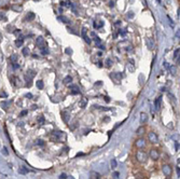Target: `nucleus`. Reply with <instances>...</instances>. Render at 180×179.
<instances>
[{
  "label": "nucleus",
  "mask_w": 180,
  "mask_h": 179,
  "mask_svg": "<svg viewBox=\"0 0 180 179\" xmlns=\"http://www.w3.org/2000/svg\"><path fill=\"white\" fill-rule=\"evenodd\" d=\"M180 57V49H178V50L175 51V53H174V60H178V58Z\"/></svg>",
  "instance_id": "obj_23"
},
{
  "label": "nucleus",
  "mask_w": 180,
  "mask_h": 179,
  "mask_svg": "<svg viewBox=\"0 0 180 179\" xmlns=\"http://www.w3.org/2000/svg\"><path fill=\"white\" fill-rule=\"evenodd\" d=\"M26 96H27V97H29V98H32V94H27Z\"/></svg>",
  "instance_id": "obj_45"
},
{
  "label": "nucleus",
  "mask_w": 180,
  "mask_h": 179,
  "mask_svg": "<svg viewBox=\"0 0 180 179\" xmlns=\"http://www.w3.org/2000/svg\"><path fill=\"white\" fill-rule=\"evenodd\" d=\"M67 178V176H66V174H62L60 176V179H66Z\"/></svg>",
  "instance_id": "obj_40"
},
{
  "label": "nucleus",
  "mask_w": 180,
  "mask_h": 179,
  "mask_svg": "<svg viewBox=\"0 0 180 179\" xmlns=\"http://www.w3.org/2000/svg\"><path fill=\"white\" fill-rule=\"evenodd\" d=\"M66 53H67V54H70V55H71V54H72V50L68 47V49H66Z\"/></svg>",
  "instance_id": "obj_37"
},
{
  "label": "nucleus",
  "mask_w": 180,
  "mask_h": 179,
  "mask_svg": "<svg viewBox=\"0 0 180 179\" xmlns=\"http://www.w3.org/2000/svg\"><path fill=\"white\" fill-rule=\"evenodd\" d=\"M146 133V129H145V126H140L138 129H137V132H136V134L138 136H142L143 134Z\"/></svg>",
  "instance_id": "obj_13"
},
{
  "label": "nucleus",
  "mask_w": 180,
  "mask_h": 179,
  "mask_svg": "<svg viewBox=\"0 0 180 179\" xmlns=\"http://www.w3.org/2000/svg\"><path fill=\"white\" fill-rule=\"evenodd\" d=\"M149 157H150L151 160L158 161L160 159V152H158V149H151L150 152H149Z\"/></svg>",
  "instance_id": "obj_5"
},
{
  "label": "nucleus",
  "mask_w": 180,
  "mask_h": 179,
  "mask_svg": "<svg viewBox=\"0 0 180 179\" xmlns=\"http://www.w3.org/2000/svg\"><path fill=\"white\" fill-rule=\"evenodd\" d=\"M146 146H147V140H146L143 137H140V138L136 139L135 147L137 148V149H140V150H142L143 148H146Z\"/></svg>",
  "instance_id": "obj_3"
},
{
  "label": "nucleus",
  "mask_w": 180,
  "mask_h": 179,
  "mask_svg": "<svg viewBox=\"0 0 180 179\" xmlns=\"http://www.w3.org/2000/svg\"><path fill=\"white\" fill-rule=\"evenodd\" d=\"M3 153L6 154H6H8V151H6V147L3 148Z\"/></svg>",
  "instance_id": "obj_43"
},
{
  "label": "nucleus",
  "mask_w": 180,
  "mask_h": 179,
  "mask_svg": "<svg viewBox=\"0 0 180 179\" xmlns=\"http://www.w3.org/2000/svg\"><path fill=\"white\" fill-rule=\"evenodd\" d=\"M36 44H37V47H40V49H44L45 47V41L44 39L42 37H37V39H36Z\"/></svg>",
  "instance_id": "obj_6"
},
{
  "label": "nucleus",
  "mask_w": 180,
  "mask_h": 179,
  "mask_svg": "<svg viewBox=\"0 0 180 179\" xmlns=\"http://www.w3.org/2000/svg\"><path fill=\"white\" fill-rule=\"evenodd\" d=\"M86 104H87V99H86L85 97H82L81 99H80L79 106H80L81 108H85V107H86Z\"/></svg>",
  "instance_id": "obj_11"
},
{
  "label": "nucleus",
  "mask_w": 180,
  "mask_h": 179,
  "mask_svg": "<svg viewBox=\"0 0 180 179\" xmlns=\"http://www.w3.org/2000/svg\"><path fill=\"white\" fill-rule=\"evenodd\" d=\"M147 121H148V114L145 112H141L140 113V123L141 124H145Z\"/></svg>",
  "instance_id": "obj_9"
},
{
  "label": "nucleus",
  "mask_w": 180,
  "mask_h": 179,
  "mask_svg": "<svg viewBox=\"0 0 180 179\" xmlns=\"http://www.w3.org/2000/svg\"><path fill=\"white\" fill-rule=\"evenodd\" d=\"M176 172H177V176L180 177V167H176Z\"/></svg>",
  "instance_id": "obj_39"
},
{
  "label": "nucleus",
  "mask_w": 180,
  "mask_h": 179,
  "mask_svg": "<svg viewBox=\"0 0 180 179\" xmlns=\"http://www.w3.org/2000/svg\"><path fill=\"white\" fill-rule=\"evenodd\" d=\"M22 53H23V55H25V56H27V55H29V53H30V51H29L28 47H23Z\"/></svg>",
  "instance_id": "obj_24"
},
{
  "label": "nucleus",
  "mask_w": 180,
  "mask_h": 179,
  "mask_svg": "<svg viewBox=\"0 0 180 179\" xmlns=\"http://www.w3.org/2000/svg\"><path fill=\"white\" fill-rule=\"evenodd\" d=\"M62 119L64 120V122L66 123V124H68V123H69V120H70V113L68 112V111H64V112L62 113Z\"/></svg>",
  "instance_id": "obj_8"
},
{
  "label": "nucleus",
  "mask_w": 180,
  "mask_h": 179,
  "mask_svg": "<svg viewBox=\"0 0 180 179\" xmlns=\"http://www.w3.org/2000/svg\"><path fill=\"white\" fill-rule=\"evenodd\" d=\"M112 177H113L114 179H118L119 178V173H118V172H114V173L112 174Z\"/></svg>",
  "instance_id": "obj_36"
},
{
  "label": "nucleus",
  "mask_w": 180,
  "mask_h": 179,
  "mask_svg": "<svg viewBox=\"0 0 180 179\" xmlns=\"http://www.w3.org/2000/svg\"><path fill=\"white\" fill-rule=\"evenodd\" d=\"M147 47H148L149 50H154L155 41L153 40L152 38H148V39H147Z\"/></svg>",
  "instance_id": "obj_7"
},
{
  "label": "nucleus",
  "mask_w": 180,
  "mask_h": 179,
  "mask_svg": "<svg viewBox=\"0 0 180 179\" xmlns=\"http://www.w3.org/2000/svg\"><path fill=\"white\" fill-rule=\"evenodd\" d=\"M10 60H11L13 64L16 63V60H17V55H16V54H13V55H11V57H10Z\"/></svg>",
  "instance_id": "obj_28"
},
{
  "label": "nucleus",
  "mask_w": 180,
  "mask_h": 179,
  "mask_svg": "<svg viewBox=\"0 0 180 179\" xmlns=\"http://www.w3.org/2000/svg\"><path fill=\"white\" fill-rule=\"evenodd\" d=\"M15 45L17 47H22V45H23V39H17V40L15 41Z\"/></svg>",
  "instance_id": "obj_29"
},
{
  "label": "nucleus",
  "mask_w": 180,
  "mask_h": 179,
  "mask_svg": "<svg viewBox=\"0 0 180 179\" xmlns=\"http://www.w3.org/2000/svg\"><path fill=\"white\" fill-rule=\"evenodd\" d=\"M58 19H60V22H63V23H68L69 21H68V19L67 17H65V16H60L58 17Z\"/></svg>",
  "instance_id": "obj_30"
},
{
  "label": "nucleus",
  "mask_w": 180,
  "mask_h": 179,
  "mask_svg": "<svg viewBox=\"0 0 180 179\" xmlns=\"http://www.w3.org/2000/svg\"><path fill=\"white\" fill-rule=\"evenodd\" d=\"M118 163H117V160L115 159H112V160L110 161V167L112 168V170H114L115 167H117Z\"/></svg>",
  "instance_id": "obj_19"
},
{
  "label": "nucleus",
  "mask_w": 180,
  "mask_h": 179,
  "mask_svg": "<svg viewBox=\"0 0 180 179\" xmlns=\"http://www.w3.org/2000/svg\"><path fill=\"white\" fill-rule=\"evenodd\" d=\"M71 81H72V78L70 75H67L66 78L64 79V83L65 84H69V83H71Z\"/></svg>",
  "instance_id": "obj_21"
},
{
  "label": "nucleus",
  "mask_w": 180,
  "mask_h": 179,
  "mask_svg": "<svg viewBox=\"0 0 180 179\" xmlns=\"http://www.w3.org/2000/svg\"><path fill=\"white\" fill-rule=\"evenodd\" d=\"M169 72H171V75H177V67H176V66H171V67H169Z\"/></svg>",
  "instance_id": "obj_15"
},
{
  "label": "nucleus",
  "mask_w": 180,
  "mask_h": 179,
  "mask_svg": "<svg viewBox=\"0 0 180 179\" xmlns=\"http://www.w3.org/2000/svg\"><path fill=\"white\" fill-rule=\"evenodd\" d=\"M42 54H47V53H49V50H47V49H45V47H44V49H42Z\"/></svg>",
  "instance_id": "obj_38"
},
{
  "label": "nucleus",
  "mask_w": 180,
  "mask_h": 179,
  "mask_svg": "<svg viewBox=\"0 0 180 179\" xmlns=\"http://www.w3.org/2000/svg\"><path fill=\"white\" fill-rule=\"evenodd\" d=\"M103 25H104V23L101 22V21H97V22L94 23L95 28H100V27H103Z\"/></svg>",
  "instance_id": "obj_20"
},
{
  "label": "nucleus",
  "mask_w": 180,
  "mask_h": 179,
  "mask_svg": "<svg viewBox=\"0 0 180 179\" xmlns=\"http://www.w3.org/2000/svg\"><path fill=\"white\" fill-rule=\"evenodd\" d=\"M177 62H178V64H179V66H180V57H179V58H178Z\"/></svg>",
  "instance_id": "obj_47"
},
{
  "label": "nucleus",
  "mask_w": 180,
  "mask_h": 179,
  "mask_svg": "<svg viewBox=\"0 0 180 179\" xmlns=\"http://www.w3.org/2000/svg\"><path fill=\"white\" fill-rule=\"evenodd\" d=\"M154 105H155V109H156V110H160V109H161V98L158 97V99H155Z\"/></svg>",
  "instance_id": "obj_16"
},
{
  "label": "nucleus",
  "mask_w": 180,
  "mask_h": 179,
  "mask_svg": "<svg viewBox=\"0 0 180 179\" xmlns=\"http://www.w3.org/2000/svg\"><path fill=\"white\" fill-rule=\"evenodd\" d=\"M114 78L117 79L118 81H120L121 79L123 78V75H122V73H121V72H115V73H114V75H113Z\"/></svg>",
  "instance_id": "obj_22"
},
{
  "label": "nucleus",
  "mask_w": 180,
  "mask_h": 179,
  "mask_svg": "<svg viewBox=\"0 0 180 179\" xmlns=\"http://www.w3.org/2000/svg\"><path fill=\"white\" fill-rule=\"evenodd\" d=\"M111 65H112V60H106V67H111Z\"/></svg>",
  "instance_id": "obj_33"
},
{
  "label": "nucleus",
  "mask_w": 180,
  "mask_h": 179,
  "mask_svg": "<svg viewBox=\"0 0 180 179\" xmlns=\"http://www.w3.org/2000/svg\"><path fill=\"white\" fill-rule=\"evenodd\" d=\"M164 67H165V68H168V69H169V67H171V66L168 65V63H164Z\"/></svg>",
  "instance_id": "obj_42"
},
{
  "label": "nucleus",
  "mask_w": 180,
  "mask_h": 179,
  "mask_svg": "<svg viewBox=\"0 0 180 179\" xmlns=\"http://www.w3.org/2000/svg\"><path fill=\"white\" fill-rule=\"evenodd\" d=\"M34 19H35V14L32 12H28V14L26 15V19H27L28 22H30V21H32Z\"/></svg>",
  "instance_id": "obj_17"
},
{
  "label": "nucleus",
  "mask_w": 180,
  "mask_h": 179,
  "mask_svg": "<svg viewBox=\"0 0 180 179\" xmlns=\"http://www.w3.org/2000/svg\"><path fill=\"white\" fill-rule=\"evenodd\" d=\"M38 122L40 123V124H43V123H44V118H43V116H39Z\"/></svg>",
  "instance_id": "obj_34"
},
{
  "label": "nucleus",
  "mask_w": 180,
  "mask_h": 179,
  "mask_svg": "<svg viewBox=\"0 0 180 179\" xmlns=\"http://www.w3.org/2000/svg\"><path fill=\"white\" fill-rule=\"evenodd\" d=\"M70 90H71V93H72V94H78V93H79L80 88H78L77 85L72 84V85H70Z\"/></svg>",
  "instance_id": "obj_12"
},
{
  "label": "nucleus",
  "mask_w": 180,
  "mask_h": 179,
  "mask_svg": "<svg viewBox=\"0 0 180 179\" xmlns=\"http://www.w3.org/2000/svg\"><path fill=\"white\" fill-rule=\"evenodd\" d=\"M11 9H12L14 12H21L23 10V6H19V4H13V6H11Z\"/></svg>",
  "instance_id": "obj_10"
},
{
  "label": "nucleus",
  "mask_w": 180,
  "mask_h": 179,
  "mask_svg": "<svg viewBox=\"0 0 180 179\" xmlns=\"http://www.w3.org/2000/svg\"><path fill=\"white\" fill-rule=\"evenodd\" d=\"M82 36H83V38H84V40H85L87 43H91V39L87 37V35H86V28L82 29Z\"/></svg>",
  "instance_id": "obj_14"
},
{
  "label": "nucleus",
  "mask_w": 180,
  "mask_h": 179,
  "mask_svg": "<svg viewBox=\"0 0 180 179\" xmlns=\"http://www.w3.org/2000/svg\"><path fill=\"white\" fill-rule=\"evenodd\" d=\"M168 97H169V101L173 103V104H176V99H175L174 97V95H171V94H168Z\"/></svg>",
  "instance_id": "obj_31"
},
{
  "label": "nucleus",
  "mask_w": 180,
  "mask_h": 179,
  "mask_svg": "<svg viewBox=\"0 0 180 179\" xmlns=\"http://www.w3.org/2000/svg\"><path fill=\"white\" fill-rule=\"evenodd\" d=\"M25 80H26V82H27V86H30V85H32V78H30L29 75H25Z\"/></svg>",
  "instance_id": "obj_26"
},
{
  "label": "nucleus",
  "mask_w": 180,
  "mask_h": 179,
  "mask_svg": "<svg viewBox=\"0 0 180 179\" xmlns=\"http://www.w3.org/2000/svg\"><path fill=\"white\" fill-rule=\"evenodd\" d=\"M36 144H38V146H43V144H44V142L41 140V139H38V140L36 142Z\"/></svg>",
  "instance_id": "obj_32"
},
{
  "label": "nucleus",
  "mask_w": 180,
  "mask_h": 179,
  "mask_svg": "<svg viewBox=\"0 0 180 179\" xmlns=\"http://www.w3.org/2000/svg\"><path fill=\"white\" fill-rule=\"evenodd\" d=\"M148 140L153 144H158V136L156 135L154 132H149L148 133Z\"/></svg>",
  "instance_id": "obj_4"
},
{
  "label": "nucleus",
  "mask_w": 180,
  "mask_h": 179,
  "mask_svg": "<svg viewBox=\"0 0 180 179\" xmlns=\"http://www.w3.org/2000/svg\"><path fill=\"white\" fill-rule=\"evenodd\" d=\"M27 113H28V111H27V110H23L19 116H25L26 114H27Z\"/></svg>",
  "instance_id": "obj_35"
},
{
  "label": "nucleus",
  "mask_w": 180,
  "mask_h": 179,
  "mask_svg": "<svg viewBox=\"0 0 180 179\" xmlns=\"http://www.w3.org/2000/svg\"><path fill=\"white\" fill-rule=\"evenodd\" d=\"M162 172L166 177H171V174H173V168L169 164H163L162 165Z\"/></svg>",
  "instance_id": "obj_2"
},
{
  "label": "nucleus",
  "mask_w": 180,
  "mask_h": 179,
  "mask_svg": "<svg viewBox=\"0 0 180 179\" xmlns=\"http://www.w3.org/2000/svg\"><path fill=\"white\" fill-rule=\"evenodd\" d=\"M36 85H37V88H38L39 90H43V88H44V84H43V81H42V80H39V81H37Z\"/></svg>",
  "instance_id": "obj_18"
},
{
  "label": "nucleus",
  "mask_w": 180,
  "mask_h": 179,
  "mask_svg": "<svg viewBox=\"0 0 180 179\" xmlns=\"http://www.w3.org/2000/svg\"><path fill=\"white\" fill-rule=\"evenodd\" d=\"M135 157L136 160L138 161L139 163H146L147 162V160H148V154L146 153L143 150H140V149H138V151L136 152L135 154Z\"/></svg>",
  "instance_id": "obj_1"
},
{
  "label": "nucleus",
  "mask_w": 180,
  "mask_h": 179,
  "mask_svg": "<svg viewBox=\"0 0 180 179\" xmlns=\"http://www.w3.org/2000/svg\"><path fill=\"white\" fill-rule=\"evenodd\" d=\"M32 109H36V108H38V106H37V105H32Z\"/></svg>",
  "instance_id": "obj_44"
},
{
  "label": "nucleus",
  "mask_w": 180,
  "mask_h": 179,
  "mask_svg": "<svg viewBox=\"0 0 180 179\" xmlns=\"http://www.w3.org/2000/svg\"><path fill=\"white\" fill-rule=\"evenodd\" d=\"M13 67H14V68L16 69V68H19V65L17 63H14V64H13Z\"/></svg>",
  "instance_id": "obj_41"
},
{
  "label": "nucleus",
  "mask_w": 180,
  "mask_h": 179,
  "mask_svg": "<svg viewBox=\"0 0 180 179\" xmlns=\"http://www.w3.org/2000/svg\"><path fill=\"white\" fill-rule=\"evenodd\" d=\"M19 174H22V175H25V174H27V173H28V170H26L25 167H19Z\"/></svg>",
  "instance_id": "obj_27"
},
{
  "label": "nucleus",
  "mask_w": 180,
  "mask_h": 179,
  "mask_svg": "<svg viewBox=\"0 0 180 179\" xmlns=\"http://www.w3.org/2000/svg\"><path fill=\"white\" fill-rule=\"evenodd\" d=\"M105 101H107V103H108V101H110V99H109V97H105Z\"/></svg>",
  "instance_id": "obj_46"
},
{
  "label": "nucleus",
  "mask_w": 180,
  "mask_h": 179,
  "mask_svg": "<svg viewBox=\"0 0 180 179\" xmlns=\"http://www.w3.org/2000/svg\"><path fill=\"white\" fill-rule=\"evenodd\" d=\"M27 75H29L30 78H34L36 75V72L34 71V70H32V69H29V70H27V73H26Z\"/></svg>",
  "instance_id": "obj_25"
}]
</instances>
